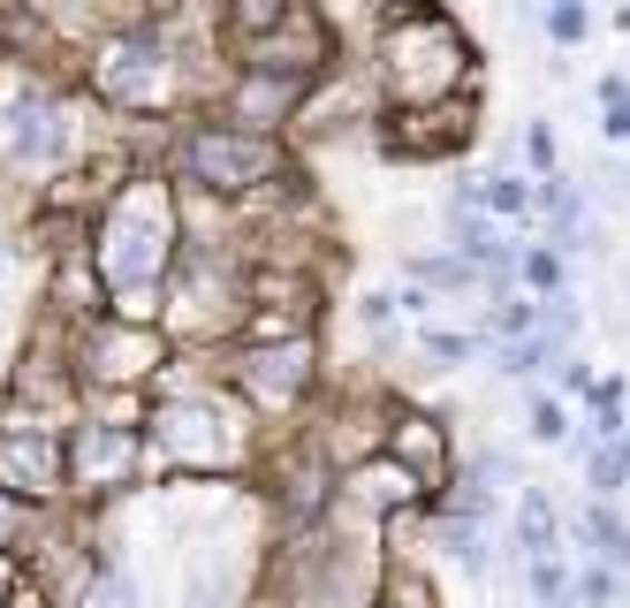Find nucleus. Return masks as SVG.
<instances>
[{"instance_id": "obj_1", "label": "nucleus", "mask_w": 630, "mask_h": 608, "mask_svg": "<svg viewBox=\"0 0 630 608\" xmlns=\"http://www.w3.org/2000/svg\"><path fill=\"white\" fill-rule=\"evenodd\" d=\"M463 61H471V46H463L456 23L433 16V8H411V16L387 31V77H395L403 99H441V91L463 77Z\"/></svg>"}, {"instance_id": "obj_2", "label": "nucleus", "mask_w": 630, "mask_h": 608, "mask_svg": "<svg viewBox=\"0 0 630 608\" xmlns=\"http://www.w3.org/2000/svg\"><path fill=\"white\" fill-rule=\"evenodd\" d=\"M282 168V145L266 130H228V122H206V130L183 137V175L206 183V190H252Z\"/></svg>"}, {"instance_id": "obj_3", "label": "nucleus", "mask_w": 630, "mask_h": 608, "mask_svg": "<svg viewBox=\"0 0 630 608\" xmlns=\"http://www.w3.org/2000/svg\"><path fill=\"white\" fill-rule=\"evenodd\" d=\"M168 259V206L152 198V190H137L115 220V244H107V274L122 282V290H145L152 274Z\"/></svg>"}, {"instance_id": "obj_4", "label": "nucleus", "mask_w": 630, "mask_h": 608, "mask_svg": "<svg viewBox=\"0 0 630 608\" xmlns=\"http://www.w3.org/2000/svg\"><path fill=\"white\" fill-rule=\"evenodd\" d=\"M137 77H168V53H160L152 39H115L107 46V69H99V91L122 99V107H137V99H145Z\"/></svg>"}, {"instance_id": "obj_5", "label": "nucleus", "mask_w": 630, "mask_h": 608, "mask_svg": "<svg viewBox=\"0 0 630 608\" xmlns=\"http://www.w3.org/2000/svg\"><path fill=\"white\" fill-rule=\"evenodd\" d=\"M304 373H312V350H304V343L252 350V357H244V389H252L258 403H289V395L304 389Z\"/></svg>"}, {"instance_id": "obj_6", "label": "nucleus", "mask_w": 630, "mask_h": 608, "mask_svg": "<svg viewBox=\"0 0 630 608\" xmlns=\"http://www.w3.org/2000/svg\"><path fill=\"white\" fill-rule=\"evenodd\" d=\"M129 464H137V434H129V426H85V434H77V449H69V472L85 479H122Z\"/></svg>"}, {"instance_id": "obj_7", "label": "nucleus", "mask_w": 630, "mask_h": 608, "mask_svg": "<svg viewBox=\"0 0 630 608\" xmlns=\"http://www.w3.org/2000/svg\"><path fill=\"white\" fill-rule=\"evenodd\" d=\"M0 487H8V494H46V487H53V441L0 434Z\"/></svg>"}, {"instance_id": "obj_8", "label": "nucleus", "mask_w": 630, "mask_h": 608, "mask_svg": "<svg viewBox=\"0 0 630 608\" xmlns=\"http://www.w3.org/2000/svg\"><path fill=\"white\" fill-rule=\"evenodd\" d=\"M296 91H304V77H266V69H252L244 91H236V107H244V122H252V130H266L274 115H289V107H296Z\"/></svg>"}, {"instance_id": "obj_9", "label": "nucleus", "mask_w": 630, "mask_h": 608, "mask_svg": "<svg viewBox=\"0 0 630 608\" xmlns=\"http://www.w3.org/2000/svg\"><path fill=\"white\" fill-rule=\"evenodd\" d=\"M578 532H585V540H592V556H600V563L616 570V578H630V524L616 518L608 502H592L585 518H578Z\"/></svg>"}, {"instance_id": "obj_10", "label": "nucleus", "mask_w": 630, "mask_h": 608, "mask_svg": "<svg viewBox=\"0 0 630 608\" xmlns=\"http://www.w3.org/2000/svg\"><path fill=\"white\" fill-rule=\"evenodd\" d=\"M395 464H403V472L411 479H441V426H433V419H403V426H395Z\"/></svg>"}, {"instance_id": "obj_11", "label": "nucleus", "mask_w": 630, "mask_h": 608, "mask_svg": "<svg viewBox=\"0 0 630 608\" xmlns=\"http://www.w3.org/2000/svg\"><path fill=\"white\" fill-rule=\"evenodd\" d=\"M296 16V0H228V31L252 46V39H266V31H282Z\"/></svg>"}, {"instance_id": "obj_12", "label": "nucleus", "mask_w": 630, "mask_h": 608, "mask_svg": "<svg viewBox=\"0 0 630 608\" xmlns=\"http://www.w3.org/2000/svg\"><path fill=\"white\" fill-rule=\"evenodd\" d=\"M554 502H547L540 487H524V510H516V540H524V556H554Z\"/></svg>"}, {"instance_id": "obj_13", "label": "nucleus", "mask_w": 630, "mask_h": 608, "mask_svg": "<svg viewBox=\"0 0 630 608\" xmlns=\"http://www.w3.org/2000/svg\"><path fill=\"white\" fill-rule=\"evenodd\" d=\"M463 198L486 206V214H532V183H516V175H486V183H471Z\"/></svg>"}, {"instance_id": "obj_14", "label": "nucleus", "mask_w": 630, "mask_h": 608, "mask_svg": "<svg viewBox=\"0 0 630 608\" xmlns=\"http://www.w3.org/2000/svg\"><path fill=\"white\" fill-rule=\"evenodd\" d=\"M585 472H592V487H600V494H616V487L630 479V441H592Z\"/></svg>"}, {"instance_id": "obj_15", "label": "nucleus", "mask_w": 630, "mask_h": 608, "mask_svg": "<svg viewBox=\"0 0 630 608\" xmlns=\"http://www.w3.org/2000/svg\"><path fill=\"white\" fill-rule=\"evenodd\" d=\"M23 540H31V494L0 487V556H23Z\"/></svg>"}, {"instance_id": "obj_16", "label": "nucleus", "mask_w": 630, "mask_h": 608, "mask_svg": "<svg viewBox=\"0 0 630 608\" xmlns=\"http://www.w3.org/2000/svg\"><path fill=\"white\" fill-rule=\"evenodd\" d=\"M53 107H23V115H16V153H23V160H39V153H53Z\"/></svg>"}, {"instance_id": "obj_17", "label": "nucleus", "mask_w": 630, "mask_h": 608, "mask_svg": "<svg viewBox=\"0 0 630 608\" xmlns=\"http://www.w3.org/2000/svg\"><path fill=\"white\" fill-rule=\"evenodd\" d=\"M524 578H532V601H540V608H562V601H570V570L554 563V556H532V563H524Z\"/></svg>"}, {"instance_id": "obj_18", "label": "nucleus", "mask_w": 630, "mask_h": 608, "mask_svg": "<svg viewBox=\"0 0 630 608\" xmlns=\"http://www.w3.org/2000/svg\"><path fill=\"white\" fill-rule=\"evenodd\" d=\"M592 434L600 441H623V381H608V389H592Z\"/></svg>"}, {"instance_id": "obj_19", "label": "nucleus", "mask_w": 630, "mask_h": 608, "mask_svg": "<svg viewBox=\"0 0 630 608\" xmlns=\"http://www.w3.org/2000/svg\"><path fill=\"white\" fill-rule=\"evenodd\" d=\"M516 266H524V282L547 290V297L562 290V252H516Z\"/></svg>"}, {"instance_id": "obj_20", "label": "nucleus", "mask_w": 630, "mask_h": 608, "mask_svg": "<svg viewBox=\"0 0 630 608\" xmlns=\"http://www.w3.org/2000/svg\"><path fill=\"white\" fill-rule=\"evenodd\" d=\"M600 115H608V137H630V85L623 77L600 85Z\"/></svg>"}, {"instance_id": "obj_21", "label": "nucleus", "mask_w": 630, "mask_h": 608, "mask_svg": "<svg viewBox=\"0 0 630 608\" xmlns=\"http://www.w3.org/2000/svg\"><path fill=\"white\" fill-rule=\"evenodd\" d=\"M570 434V411L554 395H532V441H562Z\"/></svg>"}, {"instance_id": "obj_22", "label": "nucleus", "mask_w": 630, "mask_h": 608, "mask_svg": "<svg viewBox=\"0 0 630 608\" xmlns=\"http://www.w3.org/2000/svg\"><path fill=\"white\" fill-rule=\"evenodd\" d=\"M547 31H554L562 46H578L585 39V8H578V0H554V8H547Z\"/></svg>"}, {"instance_id": "obj_23", "label": "nucleus", "mask_w": 630, "mask_h": 608, "mask_svg": "<svg viewBox=\"0 0 630 608\" xmlns=\"http://www.w3.org/2000/svg\"><path fill=\"white\" fill-rule=\"evenodd\" d=\"M578 601L608 608V601H616V570H585V578H578Z\"/></svg>"}, {"instance_id": "obj_24", "label": "nucleus", "mask_w": 630, "mask_h": 608, "mask_svg": "<svg viewBox=\"0 0 630 608\" xmlns=\"http://www.w3.org/2000/svg\"><path fill=\"white\" fill-rule=\"evenodd\" d=\"M99 608H137V586H129L122 570H107V578H99Z\"/></svg>"}, {"instance_id": "obj_25", "label": "nucleus", "mask_w": 630, "mask_h": 608, "mask_svg": "<svg viewBox=\"0 0 630 608\" xmlns=\"http://www.w3.org/2000/svg\"><path fill=\"white\" fill-rule=\"evenodd\" d=\"M425 350H433V357H449V365H456V357H471V335H425Z\"/></svg>"}, {"instance_id": "obj_26", "label": "nucleus", "mask_w": 630, "mask_h": 608, "mask_svg": "<svg viewBox=\"0 0 630 608\" xmlns=\"http://www.w3.org/2000/svg\"><path fill=\"white\" fill-rule=\"evenodd\" d=\"M190 608H213V570H198V578H190Z\"/></svg>"}, {"instance_id": "obj_27", "label": "nucleus", "mask_w": 630, "mask_h": 608, "mask_svg": "<svg viewBox=\"0 0 630 608\" xmlns=\"http://www.w3.org/2000/svg\"><path fill=\"white\" fill-rule=\"evenodd\" d=\"M0 601H8V556H0Z\"/></svg>"}, {"instance_id": "obj_28", "label": "nucleus", "mask_w": 630, "mask_h": 608, "mask_svg": "<svg viewBox=\"0 0 630 608\" xmlns=\"http://www.w3.org/2000/svg\"><path fill=\"white\" fill-rule=\"evenodd\" d=\"M152 8H175V0H152Z\"/></svg>"}]
</instances>
